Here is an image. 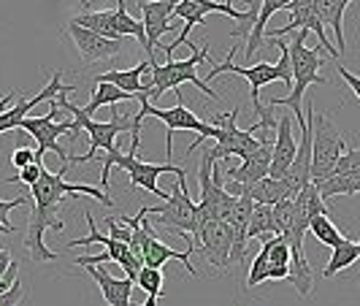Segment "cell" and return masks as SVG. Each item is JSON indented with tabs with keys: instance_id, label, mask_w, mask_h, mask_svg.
I'll return each instance as SVG.
<instances>
[{
	"instance_id": "obj_18",
	"label": "cell",
	"mask_w": 360,
	"mask_h": 306,
	"mask_svg": "<svg viewBox=\"0 0 360 306\" xmlns=\"http://www.w3.org/2000/svg\"><path fill=\"white\" fill-rule=\"evenodd\" d=\"M271 155H274V141H266L255 155H250L247 160H241L238 168L228 171V181H236L241 187H250L255 181L266 179L271 171Z\"/></svg>"
},
{
	"instance_id": "obj_26",
	"label": "cell",
	"mask_w": 360,
	"mask_h": 306,
	"mask_svg": "<svg viewBox=\"0 0 360 306\" xmlns=\"http://www.w3.org/2000/svg\"><path fill=\"white\" fill-rule=\"evenodd\" d=\"M133 98H136V95L120 90V87H114V84L101 82V84H95L90 103L84 106V114H87V117H92V114H95L101 106H117V103H122V101H133Z\"/></svg>"
},
{
	"instance_id": "obj_20",
	"label": "cell",
	"mask_w": 360,
	"mask_h": 306,
	"mask_svg": "<svg viewBox=\"0 0 360 306\" xmlns=\"http://www.w3.org/2000/svg\"><path fill=\"white\" fill-rule=\"evenodd\" d=\"M149 60H141L136 68H127V71H106V73H98L95 76V84L106 82V84H114L120 90L130 92V95H146L149 98V90L144 87V73H149Z\"/></svg>"
},
{
	"instance_id": "obj_41",
	"label": "cell",
	"mask_w": 360,
	"mask_h": 306,
	"mask_svg": "<svg viewBox=\"0 0 360 306\" xmlns=\"http://www.w3.org/2000/svg\"><path fill=\"white\" fill-rule=\"evenodd\" d=\"M355 244H358V255H360V241H355Z\"/></svg>"
},
{
	"instance_id": "obj_30",
	"label": "cell",
	"mask_w": 360,
	"mask_h": 306,
	"mask_svg": "<svg viewBox=\"0 0 360 306\" xmlns=\"http://www.w3.org/2000/svg\"><path fill=\"white\" fill-rule=\"evenodd\" d=\"M269 250H271V236L263 238L260 253L255 255V260L250 263V274H247V288H257L263 282H269Z\"/></svg>"
},
{
	"instance_id": "obj_33",
	"label": "cell",
	"mask_w": 360,
	"mask_h": 306,
	"mask_svg": "<svg viewBox=\"0 0 360 306\" xmlns=\"http://www.w3.org/2000/svg\"><path fill=\"white\" fill-rule=\"evenodd\" d=\"M22 298H25V285H22V279L17 276L11 288L0 293V306H19L22 304Z\"/></svg>"
},
{
	"instance_id": "obj_29",
	"label": "cell",
	"mask_w": 360,
	"mask_h": 306,
	"mask_svg": "<svg viewBox=\"0 0 360 306\" xmlns=\"http://www.w3.org/2000/svg\"><path fill=\"white\" fill-rule=\"evenodd\" d=\"M266 236H274V206L255 203L252 217H250V228H247V238H266Z\"/></svg>"
},
{
	"instance_id": "obj_25",
	"label": "cell",
	"mask_w": 360,
	"mask_h": 306,
	"mask_svg": "<svg viewBox=\"0 0 360 306\" xmlns=\"http://www.w3.org/2000/svg\"><path fill=\"white\" fill-rule=\"evenodd\" d=\"M114 27H117V33H120L122 38H136V41L141 44V49L146 52V30H144V22L127 14L125 0H117V8H114Z\"/></svg>"
},
{
	"instance_id": "obj_17",
	"label": "cell",
	"mask_w": 360,
	"mask_h": 306,
	"mask_svg": "<svg viewBox=\"0 0 360 306\" xmlns=\"http://www.w3.org/2000/svg\"><path fill=\"white\" fill-rule=\"evenodd\" d=\"M295 155H298V144H295V136H292V120H290V117H279L269 177H274V179H285L290 171V165H292V160H295Z\"/></svg>"
},
{
	"instance_id": "obj_9",
	"label": "cell",
	"mask_w": 360,
	"mask_h": 306,
	"mask_svg": "<svg viewBox=\"0 0 360 306\" xmlns=\"http://www.w3.org/2000/svg\"><path fill=\"white\" fill-rule=\"evenodd\" d=\"M238 114H241V108L236 106L233 111L217 114L214 120H212V125L219 127V133H217V139H214V146L209 149L214 160H222V158H238V160H247L250 155H255L260 146L266 144V141H260V139L255 136L252 127L241 130V127L236 125Z\"/></svg>"
},
{
	"instance_id": "obj_40",
	"label": "cell",
	"mask_w": 360,
	"mask_h": 306,
	"mask_svg": "<svg viewBox=\"0 0 360 306\" xmlns=\"http://www.w3.org/2000/svg\"><path fill=\"white\" fill-rule=\"evenodd\" d=\"M146 3H162V0H136V6H139V8H144Z\"/></svg>"
},
{
	"instance_id": "obj_13",
	"label": "cell",
	"mask_w": 360,
	"mask_h": 306,
	"mask_svg": "<svg viewBox=\"0 0 360 306\" xmlns=\"http://www.w3.org/2000/svg\"><path fill=\"white\" fill-rule=\"evenodd\" d=\"M195 238V250L203 255V260L217 271H225L231 266V255H233V228L222 219L214 222H203Z\"/></svg>"
},
{
	"instance_id": "obj_35",
	"label": "cell",
	"mask_w": 360,
	"mask_h": 306,
	"mask_svg": "<svg viewBox=\"0 0 360 306\" xmlns=\"http://www.w3.org/2000/svg\"><path fill=\"white\" fill-rule=\"evenodd\" d=\"M11 162L17 165L19 171H22V168H27V165H33V162H36V149H27V146H17V152L11 155Z\"/></svg>"
},
{
	"instance_id": "obj_3",
	"label": "cell",
	"mask_w": 360,
	"mask_h": 306,
	"mask_svg": "<svg viewBox=\"0 0 360 306\" xmlns=\"http://www.w3.org/2000/svg\"><path fill=\"white\" fill-rule=\"evenodd\" d=\"M257 11H260V0H257V3H250V11H238L236 6L225 3V0H179L174 17L184 19V27H181V33L174 38L168 46H162V52H165L168 60H174V52L190 38V30L203 25V19L209 17V14H225V17L241 22L238 27L231 30V38H250V30H252L255 19H257Z\"/></svg>"
},
{
	"instance_id": "obj_12",
	"label": "cell",
	"mask_w": 360,
	"mask_h": 306,
	"mask_svg": "<svg viewBox=\"0 0 360 306\" xmlns=\"http://www.w3.org/2000/svg\"><path fill=\"white\" fill-rule=\"evenodd\" d=\"M290 11V22L285 27H276V30H266V41L269 38H282L292 33V30H309L320 38V49L330 57H339V49L336 44H330L328 38V27L323 25V19L317 17V8H314V0H292L288 6Z\"/></svg>"
},
{
	"instance_id": "obj_15",
	"label": "cell",
	"mask_w": 360,
	"mask_h": 306,
	"mask_svg": "<svg viewBox=\"0 0 360 306\" xmlns=\"http://www.w3.org/2000/svg\"><path fill=\"white\" fill-rule=\"evenodd\" d=\"M179 0H162V3H146L141 11V22H144L146 30V52H149V65H158L155 63V46H160V36L171 30V19L176 11Z\"/></svg>"
},
{
	"instance_id": "obj_32",
	"label": "cell",
	"mask_w": 360,
	"mask_h": 306,
	"mask_svg": "<svg viewBox=\"0 0 360 306\" xmlns=\"http://www.w3.org/2000/svg\"><path fill=\"white\" fill-rule=\"evenodd\" d=\"M41 168H44V162H33V165H27V168H22L17 177H6V184H14V181H22V184H27V187H33L38 179H41Z\"/></svg>"
},
{
	"instance_id": "obj_34",
	"label": "cell",
	"mask_w": 360,
	"mask_h": 306,
	"mask_svg": "<svg viewBox=\"0 0 360 306\" xmlns=\"http://www.w3.org/2000/svg\"><path fill=\"white\" fill-rule=\"evenodd\" d=\"M30 203V196H19V198L14 200H0V222L3 225H11L8 222V215L14 212V209H19V206H27Z\"/></svg>"
},
{
	"instance_id": "obj_39",
	"label": "cell",
	"mask_w": 360,
	"mask_h": 306,
	"mask_svg": "<svg viewBox=\"0 0 360 306\" xmlns=\"http://www.w3.org/2000/svg\"><path fill=\"white\" fill-rule=\"evenodd\" d=\"M19 92H22V90H8L6 95H3V98H0V114H3V111H6L8 106H11V103H14V98H17Z\"/></svg>"
},
{
	"instance_id": "obj_24",
	"label": "cell",
	"mask_w": 360,
	"mask_h": 306,
	"mask_svg": "<svg viewBox=\"0 0 360 306\" xmlns=\"http://www.w3.org/2000/svg\"><path fill=\"white\" fill-rule=\"evenodd\" d=\"M288 276H290V244L282 236H271L269 279L271 282H285Z\"/></svg>"
},
{
	"instance_id": "obj_2",
	"label": "cell",
	"mask_w": 360,
	"mask_h": 306,
	"mask_svg": "<svg viewBox=\"0 0 360 306\" xmlns=\"http://www.w3.org/2000/svg\"><path fill=\"white\" fill-rule=\"evenodd\" d=\"M309 30H298L292 44H290V68H292V87L288 98H274L269 101V108L288 106L295 117V122L301 125V133L309 130L307 108H304V95L311 84H325V76L320 73L323 68V49H309L307 46Z\"/></svg>"
},
{
	"instance_id": "obj_8",
	"label": "cell",
	"mask_w": 360,
	"mask_h": 306,
	"mask_svg": "<svg viewBox=\"0 0 360 306\" xmlns=\"http://www.w3.org/2000/svg\"><path fill=\"white\" fill-rule=\"evenodd\" d=\"M176 106L174 108H158L146 95H139V103H141V111L136 114V122L141 125L146 117H158L160 122H165V127H168V133L171 130H193V133H198V139L193 141V144L187 146V155H193L195 149H198L206 139H217V133H219V127L212 125V122H203V120H198L193 111H187V106H184V95H181V90L176 92Z\"/></svg>"
},
{
	"instance_id": "obj_21",
	"label": "cell",
	"mask_w": 360,
	"mask_h": 306,
	"mask_svg": "<svg viewBox=\"0 0 360 306\" xmlns=\"http://www.w3.org/2000/svg\"><path fill=\"white\" fill-rule=\"evenodd\" d=\"M355 3V0H314V8H317V17L323 19L325 27L333 30L336 36V49L339 54L347 52V38H344V11L347 6Z\"/></svg>"
},
{
	"instance_id": "obj_16",
	"label": "cell",
	"mask_w": 360,
	"mask_h": 306,
	"mask_svg": "<svg viewBox=\"0 0 360 306\" xmlns=\"http://www.w3.org/2000/svg\"><path fill=\"white\" fill-rule=\"evenodd\" d=\"M63 90H68V84H63V73L54 71L52 79H49V84L44 87V90L33 95V98H25V101H19L17 106H8L3 114H0V133H8V130H17L22 125V120L33 111L36 106H41L44 101H54L57 95Z\"/></svg>"
},
{
	"instance_id": "obj_31",
	"label": "cell",
	"mask_w": 360,
	"mask_h": 306,
	"mask_svg": "<svg viewBox=\"0 0 360 306\" xmlns=\"http://www.w3.org/2000/svg\"><path fill=\"white\" fill-rule=\"evenodd\" d=\"M136 285L149 295L144 306H158V301H160V295H162V271L160 269H146L144 266V271L139 274V282H136Z\"/></svg>"
},
{
	"instance_id": "obj_10",
	"label": "cell",
	"mask_w": 360,
	"mask_h": 306,
	"mask_svg": "<svg viewBox=\"0 0 360 306\" xmlns=\"http://www.w3.org/2000/svg\"><path fill=\"white\" fill-rule=\"evenodd\" d=\"M198 181H200V198H198L200 219L203 222L225 219V215L233 209L238 198L225 190V181L219 179V168H217V160L212 158V152H206L200 158Z\"/></svg>"
},
{
	"instance_id": "obj_4",
	"label": "cell",
	"mask_w": 360,
	"mask_h": 306,
	"mask_svg": "<svg viewBox=\"0 0 360 306\" xmlns=\"http://www.w3.org/2000/svg\"><path fill=\"white\" fill-rule=\"evenodd\" d=\"M307 120L311 125V184H320L328 177H333L342 155L347 152V141L330 117L314 111L311 98L307 103Z\"/></svg>"
},
{
	"instance_id": "obj_14",
	"label": "cell",
	"mask_w": 360,
	"mask_h": 306,
	"mask_svg": "<svg viewBox=\"0 0 360 306\" xmlns=\"http://www.w3.org/2000/svg\"><path fill=\"white\" fill-rule=\"evenodd\" d=\"M65 36L73 41V46H76L79 57L84 60V65L114 60L117 54H122V49H125V44H122V41H111V38L98 36V33L87 30V27L76 25L73 19L65 25Z\"/></svg>"
},
{
	"instance_id": "obj_6",
	"label": "cell",
	"mask_w": 360,
	"mask_h": 306,
	"mask_svg": "<svg viewBox=\"0 0 360 306\" xmlns=\"http://www.w3.org/2000/svg\"><path fill=\"white\" fill-rule=\"evenodd\" d=\"M136 152H139V146H130V152L127 155H114V158H106L103 160V174H101V184L106 187L108 193V181H111V168L114 165H120L122 171H127V179H130V184L133 187H144V190H149L152 196H158V198L168 200V196L171 193H162L160 187H158V179H160L162 174H174V177H187L184 174V168L181 165H174V162H162V165H158V162H144L136 158Z\"/></svg>"
},
{
	"instance_id": "obj_1",
	"label": "cell",
	"mask_w": 360,
	"mask_h": 306,
	"mask_svg": "<svg viewBox=\"0 0 360 306\" xmlns=\"http://www.w3.org/2000/svg\"><path fill=\"white\" fill-rule=\"evenodd\" d=\"M71 90H76V87H68V90H63L54 98V103L63 108V111H71L73 114V125H71V130H68V139L76 141L82 133L90 136V149H87V155H71V162L95 160L101 149L106 152V158L120 155V149H117V136H120V133H130V139H133L130 146H141V125L136 122V114L114 111L108 122H95L92 117L84 114V108L76 106V103H71V101L65 98V92H71Z\"/></svg>"
},
{
	"instance_id": "obj_27",
	"label": "cell",
	"mask_w": 360,
	"mask_h": 306,
	"mask_svg": "<svg viewBox=\"0 0 360 306\" xmlns=\"http://www.w3.org/2000/svg\"><path fill=\"white\" fill-rule=\"evenodd\" d=\"M358 260H360L358 244H355V241H349V238H344L339 247H333V253H330V260H328V266L323 269V276H325V279H330V276H336L339 271L349 269V266H355Z\"/></svg>"
},
{
	"instance_id": "obj_5",
	"label": "cell",
	"mask_w": 360,
	"mask_h": 306,
	"mask_svg": "<svg viewBox=\"0 0 360 306\" xmlns=\"http://www.w3.org/2000/svg\"><path fill=\"white\" fill-rule=\"evenodd\" d=\"M190 49H193V54H190L187 60H168L165 65H152V68H149V79H152L149 101L160 98L162 92H168V90L179 92V87L187 84V82L195 84L200 92H206L209 98L222 101V95L212 90V87L198 76V65L209 63V44H206V41H203V44H193V41H190Z\"/></svg>"
},
{
	"instance_id": "obj_19",
	"label": "cell",
	"mask_w": 360,
	"mask_h": 306,
	"mask_svg": "<svg viewBox=\"0 0 360 306\" xmlns=\"http://www.w3.org/2000/svg\"><path fill=\"white\" fill-rule=\"evenodd\" d=\"M84 271L95 279L98 290L103 293L108 306H130V295H133V282L130 279H117L111 276L106 269H98V266H84Z\"/></svg>"
},
{
	"instance_id": "obj_37",
	"label": "cell",
	"mask_w": 360,
	"mask_h": 306,
	"mask_svg": "<svg viewBox=\"0 0 360 306\" xmlns=\"http://www.w3.org/2000/svg\"><path fill=\"white\" fill-rule=\"evenodd\" d=\"M339 76H342L344 82L349 84V90L355 92V98L360 101V76H355V73H349L347 68H344V65H339Z\"/></svg>"
},
{
	"instance_id": "obj_38",
	"label": "cell",
	"mask_w": 360,
	"mask_h": 306,
	"mask_svg": "<svg viewBox=\"0 0 360 306\" xmlns=\"http://www.w3.org/2000/svg\"><path fill=\"white\" fill-rule=\"evenodd\" d=\"M11 253L8 250H0V285H3V279H6V274H8V269H11Z\"/></svg>"
},
{
	"instance_id": "obj_36",
	"label": "cell",
	"mask_w": 360,
	"mask_h": 306,
	"mask_svg": "<svg viewBox=\"0 0 360 306\" xmlns=\"http://www.w3.org/2000/svg\"><path fill=\"white\" fill-rule=\"evenodd\" d=\"M106 225H108V236H111V238L130 244V228H127V225H122V222H120V219H114V217H108Z\"/></svg>"
},
{
	"instance_id": "obj_11",
	"label": "cell",
	"mask_w": 360,
	"mask_h": 306,
	"mask_svg": "<svg viewBox=\"0 0 360 306\" xmlns=\"http://www.w3.org/2000/svg\"><path fill=\"white\" fill-rule=\"evenodd\" d=\"M57 111H60V106L52 101V106H49V111H46L44 117H25L19 127L36 139V144H38L36 162H44V155H46V152H54V155L60 158V171H63V174H68L71 155H68V152L60 146V136H65V133L71 130L73 122H54Z\"/></svg>"
},
{
	"instance_id": "obj_7",
	"label": "cell",
	"mask_w": 360,
	"mask_h": 306,
	"mask_svg": "<svg viewBox=\"0 0 360 306\" xmlns=\"http://www.w3.org/2000/svg\"><path fill=\"white\" fill-rule=\"evenodd\" d=\"M146 217H158V225L176 234L198 236V231L203 228L198 203L190 198V190H187V177H176V187L160 206H146Z\"/></svg>"
},
{
	"instance_id": "obj_22",
	"label": "cell",
	"mask_w": 360,
	"mask_h": 306,
	"mask_svg": "<svg viewBox=\"0 0 360 306\" xmlns=\"http://www.w3.org/2000/svg\"><path fill=\"white\" fill-rule=\"evenodd\" d=\"M292 0H260V11H257V19H255L252 30H250V38H247V46H244V57L252 60L255 52L263 46V38H266V25L269 19L276 14V11H288V6Z\"/></svg>"
},
{
	"instance_id": "obj_23",
	"label": "cell",
	"mask_w": 360,
	"mask_h": 306,
	"mask_svg": "<svg viewBox=\"0 0 360 306\" xmlns=\"http://www.w3.org/2000/svg\"><path fill=\"white\" fill-rule=\"evenodd\" d=\"M73 22L92 30V33H98V36L111 38V41H122V36L114 27V8L111 11H82V14L73 17Z\"/></svg>"
},
{
	"instance_id": "obj_28",
	"label": "cell",
	"mask_w": 360,
	"mask_h": 306,
	"mask_svg": "<svg viewBox=\"0 0 360 306\" xmlns=\"http://www.w3.org/2000/svg\"><path fill=\"white\" fill-rule=\"evenodd\" d=\"M309 234L314 236L320 244H325V247H339L347 236L333 225V219H330V215H320V217H311V222H309Z\"/></svg>"
}]
</instances>
